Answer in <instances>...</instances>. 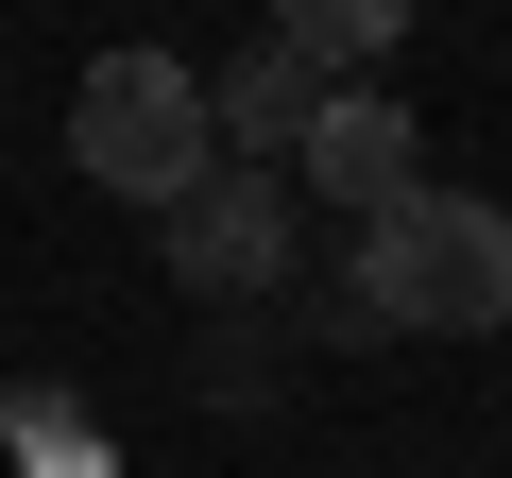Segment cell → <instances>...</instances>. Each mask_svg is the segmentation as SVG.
<instances>
[{
	"instance_id": "cell-1",
	"label": "cell",
	"mask_w": 512,
	"mask_h": 478,
	"mask_svg": "<svg viewBox=\"0 0 512 478\" xmlns=\"http://www.w3.org/2000/svg\"><path fill=\"white\" fill-rule=\"evenodd\" d=\"M342 325H376V342H495L512 325V205H478V188L376 205L359 257H342Z\"/></svg>"
},
{
	"instance_id": "cell-2",
	"label": "cell",
	"mask_w": 512,
	"mask_h": 478,
	"mask_svg": "<svg viewBox=\"0 0 512 478\" xmlns=\"http://www.w3.org/2000/svg\"><path fill=\"white\" fill-rule=\"evenodd\" d=\"M69 171L120 188V205H188L222 171V120H205V69L188 52H103L69 86Z\"/></svg>"
},
{
	"instance_id": "cell-3",
	"label": "cell",
	"mask_w": 512,
	"mask_h": 478,
	"mask_svg": "<svg viewBox=\"0 0 512 478\" xmlns=\"http://www.w3.org/2000/svg\"><path fill=\"white\" fill-rule=\"evenodd\" d=\"M154 239H171V274L205 291V308H256L291 274V171H256V154H222L188 205H154Z\"/></svg>"
},
{
	"instance_id": "cell-4",
	"label": "cell",
	"mask_w": 512,
	"mask_h": 478,
	"mask_svg": "<svg viewBox=\"0 0 512 478\" xmlns=\"http://www.w3.org/2000/svg\"><path fill=\"white\" fill-rule=\"evenodd\" d=\"M291 171H308L325 205H359V222H376V205H410V188H427V120H410V103H376V86H325V120L291 137Z\"/></svg>"
},
{
	"instance_id": "cell-5",
	"label": "cell",
	"mask_w": 512,
	"mask_h": 478,
	"mask_svg": "<svg viewBox=\"0 0 512 478\" xmlns=\"http://www.w3.org/2000/svg\"><path fill=\"white\" fill-rule=\"evenodd\" d=\"M205 120H222V137H239V154H256V171H291V137H308V120H325V69H308V52H291V35H256V52H239V69H205Z\"/></svg>"
},
{
	"instance_id": "cell-6",
	"label": "cell",
	"mask_w": 512,
	"mask_h": 478,
	"mask_svg": "<svg viewBox=\"0 0 512 478\" xmlns=\"http://www.w3.org/2000/svg\"><path fill=\"white\" fill-rule=\"evenodd\" d=\"M274 35H291L308 69H376V52L410 35V0H274Z\"/></svg>"
}]
</instances>
